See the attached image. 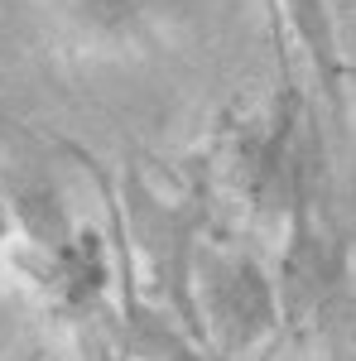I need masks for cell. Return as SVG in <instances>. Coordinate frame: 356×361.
<instances>
[{"instance_id": "6da1fadb", "label": "cell", "mask_w": 356, "mask_h": 361, "mask_svg": "<svg viewBox=\"0 0 356 361\" xmlns=\"http://www.w3.org/2000/svg\"><path fill=\"white\" fill-rule=\"evenodd\" d=\"M78 15H87L92 25H121L140 10V0H68Z\"/></svg>"}]
</instances>
